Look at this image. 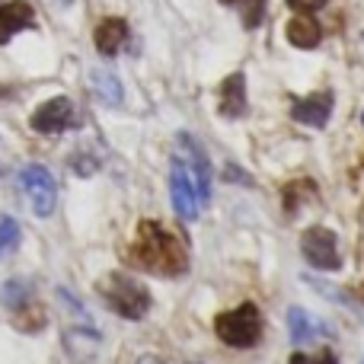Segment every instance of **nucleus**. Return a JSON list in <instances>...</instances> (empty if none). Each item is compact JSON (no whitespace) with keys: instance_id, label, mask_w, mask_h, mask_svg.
<instances>
[{"instance_id":"39448f33","label":"nucleus","mask_w":364,"mask_h":364,"mask_svg":"<svg viewBox=\"0 0 364 364\" xmlns=\"http://www.w3.org/2000/svg\"><path fill=\"white\" fill-rule=\"evenodd\" d=\"M301 252L314 269L320 272H336L342 265V256H339V237H336L329 227L323 224H314L301 233Z\"/></svg>"},{"instance_id":"5701e85b","label":"nucleus","mask_w":364,"mask_h":364,"mask_svg":"<svg viewBox=\"0 0 364 364\" xmlns=\"http://www.w3.org/2000/svg\"><path fill=\"white\" fill-rule=\"evenodd\" d=\"M220 4H237V0H220Z\"/></svg>"},{"instance_id":"dca6fc26","label":"nucleus","mask_w":364,"mask_h":364,"mask_svg":"<svg viewBox=\"0 0 364 364\" xmlns=\"http://www.w3.org/2000/svg\"><path fill=\"white\" fill-rule=\"evenodd\" d=\"M0 301H4V307L6 310H23V307H29L32 304V294H29V284L26 282H19V278H13V282H6L4 288H0Z\"/></svg>"},{"instance_id":"9b49d317","label":"nucleus","mask_w":364,"mask_h":364,"mask_svg":"<svg viewBox=\"0 0 364 364\" xmlns=\"http://www.w3.org/2000/svg\"><path fill=\"white\" fill-rule=\"evenodd\" d=\"M218 109L224 119H240V115H246V77L240 74V70L224 77V83L218 87Z\"/></svg>"},{"instance_id":"393cba45","label":"nucleus","mask_w":364,"mask_h":364,"mask_svg":"<svg viewBox=\"0 0 364 364\" xmlns=\"http://www.w3.org/2000/svg\"><path fill=\"white\" fill-rule=\"evenodd\" d=\"M361 122H364V115H361Z\"/></svg>"},{"instance_id":"412c9836","label":"nucleus","mask_w":364,"mask_h":364,"mask_svg":"<svg viewBox=\"0 0 364 364\" xmlns=\"http://www.w3.org/2000/svg\"><path fill=\"white\" fill-rule=\"evenodd\" d=\"M288 6H294V10H301V13H310V10L326 6V0H288Z\"/></svg>"},{"instance_id":"ddd939ff","label":"nucleus","mask_w":364,"mask_h":364,"mask_svg":"<svg viewBox=\"0 0 364 364\" xmlns=\"http://www.w3.org/2000/svg\"><path fill=\"white\" fill-rule=\"evenodd\" d=\"M329 329L323 326L320 320H314V316L307 314L304 307H291L288 310V336L294 346H304V342L316 339V336H326Z\"/></svg>"},{"instance_id":"423d86ee","label":"nucleus","mask_w":364,"mask_h":364,"mask_svg":"<svg viewBox=\"0 0 364 364\" xmlns=\"http://www.w3.org/2000/svg\"><path fill=\"white\" fill-rule=\"evenodd\" d=\"M29 125L38 134H61V132H70V128H80V115H77L74 102L68 96H55V100L42 102L32 112Z\"/></svg>"},{"instance_id":"f3484780","label":"nucleus","mask_w":364,"mask_h":364,"mask_svg":"<svg viewBox=\"0 0 364 364\" xmlns=\"http://www.w3.org/2000/svg\"><path fill=\"white\" fill-rule=\"evenodd\" d=\"M304 198H316V182L314 179H297L284 186V211H297Z\"/></svg>"},{"instance_id":"9d476101","label":"nucleus","mask_w":364,"mask_h":364,"mask_svg":"<svg viewBox=\"0 0 364 364\" xmlns=\"http://www.w3.org/2000/svg\"><path fill=\"white\" fill-rule=\"evenodd\" d=\"M36 26V10L26 0H10L0 6V45H6L16 32L32 29Z\"/></svg>"},{"instance_id":"f03ea898","label":"nucleus","mask_w":364,"mask_h":364,"mask_svg":"<svg viewBox=\"0 0 364 364\" xmlns=\"http://www.w3.org/2000/svg\"><path fill=\"white\" fill-rule=\"evenodd\" d=\"M96 291H100L102 304H106L112 314L125 316V320H132V323L141 320V316L151 310V294H147V288L138 278L125 275V272H109V275L96 284Z\"/></svg>"},{"instance_id":"b1692460","label":"nucleus","mask_w":364,"mask_h":364,"mask_svg":"<svg viewBox=\"0 0 364 364\" xmlns=\"http://www.w3.org/2000/svg\"><path fill=\"white\" fill-rule=\"evenodd\" d=\"M61 4H70V0H61Z\"/></svg>"},{"instance_id":"a211bd4d","label":"nucleus","mask_w":364,"mask_h":364,"mask_svg":"<svg viewBox=\"0 0 364 364\" xmlns=\"http://www.w3.org/2000/svg\"><path fill=\"white\" fill-rule=\"evenodd\" d=\"M16 243H19V224L4 214V218H0V259L16 250Z\"/></svg>"},{"instance_id":"aec40b11","label":"nucleus","mask_w":364,"mask_h":364,"mask_svg":"<svg viewBox=\"0 0 364 364\" xmlns=\"http://www.w3.org/2000/svg\"><path fill=\"white\" fill-rule=\"evenodd\" d=\"M288 364H339V361H336V355L329 352V348H323L320 355H301V352L291 355Z\"/></svg>"},{"instance_id":"2eb2a0df","label":"nucleus","mask_w":364,"mask_h":364,"mask_svg":"<svg viewBox=\"0 0 364 364\" xmlns=\"http://www.w3.org/2000/svg\"><path fill=\"white\" fill-rule=\"evenodd\" d=\"M93 93H96V100L109 109L122 106V96H125L119 77H115L112 70H93Z\"/></svg>"},{"instance_id":"4be33fe9","label":"nucleus","mask_w":364,"mask_h":364,"mask_svg":"<svg viewBox=\"0 0 364 364\" xmlns=\"http://www.w3.org/2000/svg\"><path fill=\"white\" fill-rule=\"evenodd\" d=\"M138 364H166V361H160L157 355H141V358H138Z\"/></svg>"},{"instance_id":"f257e3e1","label":"nucleus","mask_w":364,"mask_h":364,"mask_svg":"<svg viewBox=\"0 0 364 364\" xmlns=\"http://www.w3.org/2000/svg\"><path fill=\"white\" fill-rule=\"evenodd\" d=\"M132 262L160 278H176L188 265L186 243L160 220H141L132 243Z\"/></svg>"},{"instance_id":"1a4fd4ad","label":"nucleus","mask_w":364,"mask_h":364,"mask_svg":"<svg viewBox=\"0 0 364 364\" xmlns=\"http://www.w3.org/2000/svg\"><path fill=\"white\" fill-rule=\"evenodd\" d=\"M333 102H336V96L329 93V90L310 93V96H304V100L291 102V119L301 122V125H310V128H326L329 115H333Z\"/></svg>"},{"instance_id":"20e7f679","label":"nucleus","mask_w":364,"mask_h":364,"mask_svg":"<svg viewBox=\"0 0 364 364\" xmlns=\"http://www.w3.org/2000/svg\"><path fill=\"white\" fill-rule=\"evenodd\" d=\"M173 157L182 164V170L188 173V179L195 182V188H198V198L201 205H208L211 201V160H208V154L201 151V144L192 138V134L182 132L176 138V154Z\"/></svg>"},{"instance_id":"4468645a","label":"nucleus","mask_w":364,"mask_h":364,"mask_svg":"<svg viewBox=\"0 0 364 364\" xmlns=\"http://www.w3.org/2000/svg\"><path fill=\"white\" fill-rule=\"evenodd\" d=\"M323 38V29L316 19L310 16H294L288 23V42L294 45V48H316Z\"/></svg>"},{"instance_id":"7ed1b4c3","label":"nucleus","mask_w":364,"mask_h":364,"mask_svg":"<svg viewBox=\"0 0 364 364\" xmlns=\"http://www.w3.org/2000/svg\"><path fill=\"white\" fill-rule=\"evenodd\" d=\"M214 333L230 348H252L262 339V314L256 304H240L237 310L214 316Z\"/></svg>"},{"instance_id":"6e6552de","label":"nucleus","mask_w":364,"mask_h":364,"mask_svg":"<svg viewBox=\"0 0 364 364\" xmlns=\"http://www.w3.org/2000/svg\"><path fill=\"white\" fill-rule=\"evenodd\" d=\"M170 198H173V208H176V214L186 224H192V220H198L201 214V198H198V188H195V182L188 179V173L182 170V164L176 157H173V166H170Z\"/></svg>"},{"instance_id":"f8f14e48","label":"nucleus","mask_w":364,"mask_h":364,"mask_svg":"<svg viewBox=\"0 0 364 364\" xmlns=\"http://www.w3.org/2000/svg\"><path fill=\"white\" fill-rule=\"evenodd\" d=\"M93 42H96V51H100V55H106V58L119 55L122 45L128 42V23L125 19H119V16L102 19V23L96 26Z\"/></svg>"},{"instance_id":"0eeeda50","label":"nucleus","mask_w":364,"mask_h":364,"mask_svg":"<svg viewBox=\"0 0 364 364\" xmlns=\"http://www.w3.org/2000/svg\"><path fill=\"white\" fill-rule=\"evenodd\" d=\"M19 182H23L26 198H29L36 218H51V211H55V205H58V186H55V179H51V173L45 170V166L32 164L19 173Z\"/></svg>"},{"instance_id":"6ab92c4d","label":"nucleus","mask_w":364,"mask_h":364,"mask_svg":"<svg viewBox=\"0 0 364 364\" xmlns=\"http://www.w3.org/2000/svg\"><path fill=\"white\" fill-rule=\"evenodd\" d=\"M262 10H265V0H246V10H243L246 29H256V26L262 23Z\"/></svg>"}]
</instances>
